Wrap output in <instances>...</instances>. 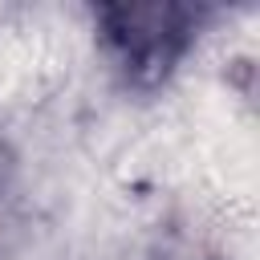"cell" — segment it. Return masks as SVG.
Instances as JSON below:
<instances>
[{
    "mask_svg": "<svg viewBox=\"0 0 260 260\" xmlns=\"http://www.w3.org/2000/svg\"><path fill=\"white\" fill-rule=\"evenodd\" d=\"M187 8L175 4H138V8H110V37L134 65H162L179 53L187 37Z\"/></svg>",
    "mask_w": 260,
    "mask_h": 260,
    "instance_id": "1",
    "label": "cell"
}]
</instances>
